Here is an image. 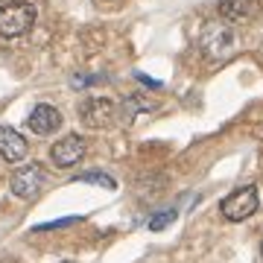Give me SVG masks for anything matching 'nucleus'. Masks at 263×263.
Returning <instances> with one entry per match:
<instances>
[{
    "label": "nucleus",
    "mask_w": 263,
    "mask_h": 263,
    "mask_svg": "<svg viewBox=\"0 0 263 263\" xmlns=\"http://www.w3.org/2000/svg\"><path fill=\"white\" fill-rule=\"evenodd\" d=\"M114 117H117V105L105 97H88L79 105V120L88 129H105V126L114 123Z\"/></svg>",
    "instance_id": "obj_5"
},
{
    "label": "nucleus",
    "mask_w": 263,
    "mask_h": 263,
    "mask_svg": "<svg viewBox=\"0 0 263 263\" xmlns=\"http://www.w3.org/2000/svg\"><path fill=\"white\" fill-rule=\"evenodd\" d=\"M152 108H155V103L143 100L141 94H129L126 100H123V105H120V114L126 117V120H132V117H138L141 111H152Z\"/></svg>",
    "instance_id": "obj_10"
},
{
    "label": "nucleus",
    "mask_w": 263,
    "mask_h": 263,
    "mask_svg": "<svg viewBox=\"0 0 263 263\" xmlns=\"http://www.w3.org/2000/svg\"><path fill=\"white\" fill-rule=\"evenodd\" d=\"M176 216H179V211H176V208H167V211H161V214L152 216V219H149V228H152V231H161V228L173 226V222H176Z\"/></svg>",
    "instance_id": "obj_12"
},
{
    "label": "nucleus",
    "mask_w": 263,
    "mask_h": 263,
    "mask_svg": "<svg viewBox=\"0 0 263 263\" xmlns=\"http://www.w3.org/2000/svg\"><path fill=\"white\" fill-rule=\"evenodd\" d=\"M62 111H59L56 105H50V103H38L32 111H29V117H27V126H29V132H35V135H53V132H59L62 129Z\"/></svg>",
    "instance_id": "obj_7"
},
{
    "label": "nucleus",
    "mask_w": 263,
    "mask_h": 263,
    "mask_svg": "<svg viewBox=\"0 0 263 263\" xmlns=\"http://www.w3.org/2000/svg\"><path fill=\"white\" fill-rule=\"evenodd\" d=\"M76 222H82V216H65V219H53V222L38 226L35 231H56V228H67V226H76Z\"/></svg>",
    "instance_id": "obj_13"
},
{
    "label": "nucleus",
    "mask_w": 263,
    "mask_h": 263,
    "mask_svg": "<svg viewBox=\"0 0 263 263\" xmlns=\"http://www.w3.org/2000/svg\"><path fill=\"white\" fill-rule=\"evenodd\" d=\"M222 216L231 219V222H243L260 208V196H257V187L254 184H246V187H237L234 193H228L222 199Z\"/></svg>",
    "instance_id": "obj_3"
},
{
    "label": "nucleus",
    "mask_w": 263,
    "mask_h": 263,
    "mask_svg": "<svg viewBox=\"0 0 263 263\" xmlns=\"http://www.w3.org/2000/svg\"><path fill=\"white\" fill-rule=\"evenodd\" d=\"M234 44H237L234 29L228 27V24H222V21L208 24L205 32H202V53H205L208 59H214V62L231 56V53H234Z\"/></svg>",
    "instance_id": "obj_2"
},
{
    "label": "nucleus",
    "mask_w": 263,
    "mask_h": 263,
    "mask_svg": "<svg viewBox=\"0 0 263 263\" xmlns=\"http://www.w3.org/2000/svg\"><path fill=\"white\" fill-rule=\"evenodd\" d=\"M67 263H70V260H67Z\"/></svg>",
    "instance_id": "obj_16"
},
{
    "label": "nucleus",
    "mask_w": 263,
    "mask_h": 263,
    "mask_svg": "<svg viewBox=\"0 0 263 263\" xmlns=\"http://www.w3.org/2000/svg\"><path fill=\"white\" fill-rule=\"evenodd\" d=\"M82 158H85V141L79 135H65L62 141H56L50 146V161H53L59 170L76 167Z\"/></svg>",
    "instance_id": "obj_6"
},
{
    "label": "nucleus",
    "mask_w": 263,
    "mask_h": 263,
    "mask_svg": "<svg viewBox=\"0 0 263 263\" xmlns=\"http://www.w3.org/2000/svg\"><path fill=\"white\" fill-rule=\"evenodd\" d=\"M76 181H88V184H100V187L105 190H117V181L111 179V176H105V173H82V176H76Z\"/></svg>",
    "instance_id": "obj_11"
},
{
    "label": "nucleus",
    "mask_w": 263,
    "mask_h": 263,
    "mask_svg": "<svg viewBox=\"0 0 263 263\" xmlns=\"http://www.w3.org/2000/svg\"><path fill=\"white\" fill-rule=\"evenodd\" d=\"M260 257H263V246H260Z\"/></svg>",
    "instance_id": "obj_15"
},
{
    "label": "nucleus",
    "mask_w": 263,
    "mask_h": 263,
    "mask_svg": "<svg viewBox=\"0 0 263 263\" xmlns=\"http://www.w3.org/2000/svg\"><path fill=\"white\" fill-rule=\"evenodd\" d=\"M32 24H35V6L32 3L15 0V3L0 6V38H18Z\"/></svg>",
    "instance_id": "obj_1"
},
{
    "label": "nucleus",
    "mask_w": 263,
    "mask_h": 263,
    "mask_svg": "<svg viewBox=\"0 0 263 263\" xmlns=\"http://www.w3.org/2000/svg\"><path fill=\"white\" fill-rule=\"evenodd\" d=\"M219 15L228 21V24H240L252 15V0H222L219 3Z\"/></svg>",
    "instance_id": "obj_9"
},
{
    "label": "nucleus",
    "mask_w": 263,
    "mask_h": 263,
    "mask_svg": "<svg viewBox=\"0 0 263 263\" xmlns=\"http://www.w3.org/2000/svg\"><path fill=\"white\" fill-rule=\"evenodd\" d=\"M27 149L29 143L24 141L21 132H15L12 126H0V158H6L9 164H18V161H24Z\"/></svg>",
    "instance_id": "obj_8"
},
{
    "label": "nucleus",
    "mask_w": 263,
    "mask_h": 263,
    "mask_svg": "<svg viewBox=\"0 0 263 263\" xmlns=\"http://www.w3.org/2000/svg\"><path fill=\"white\" fill-rule=\"evenodd\" d=\"M44 181H47V170H44V164H24V167H18L15 173H12L9 190L18 199H32L38 190L44 187Z\"/></svg>",
    "instance_id": "obj_4"
},
{
    "label": "nucleus",
    "mask_w": 263,
    "mask_h": 263,
    "mask_svg": "<svg viewBox=\"0 0 263 263\" xmlns=\"http://www.w3.org/2000/svg\"><path fill=\"white\" fill-rule=\"evenodd\" d=\"M135 79H138V82H143L146 88H155V91L161 88V82H155V79H149V76H143V73H135Z\"/></svg>",
    "instance_id": "obj_14"
}]
</instances>
